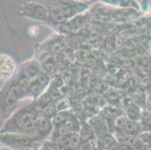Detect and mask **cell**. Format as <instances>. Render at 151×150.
<instances>
[{"instance_id":"obj_10","label":"cell","mask_w":151,"mask_h":150,"mask_svg":"<svg viewBox=\"0 0 151 150\" xmlns=\"http://www.w3.org/2000/svg\"><path fill=\"white\" fill-rule=\"evenodd\" d=\"M29 32L31 35H36L38 33V29L37 27H32L29 29Z\"/></svg>"},{"instance_id":"obj_4","label":"cell","mask_w":151,"mask_h":150,"mask_svg":"<svg viewBox=\"0 0 151 150\" xmlns=\"http://www.w3.org/2000/svg\"><path fill=\"white\" fill-rule=\"evenodd\" d=\"M14 71V64L9 56L0 55V79H5L11 76Z\"/></svg>"},{"instance_id":"obj_6","label":"cell","mask_w":151,"mask_h":150,"mask_svg":"<svg viewBox=\"0 0 151 150\" xmlns=\"http://www.w3.org/2000/svg\"><path fill=\"white\" fill-rule=\"evenodd\" d=\"M35 126H36L38 130L42 132L48 131L51 127L50 122L47 119H45V118H41V119L36 120Z\"/></svg>"},{"instance_id":"obj_5","label":"cell","mask_w":151,"mask_h":150,"mask_svg":"<svg viewBox=\"0 0 151 150\" xmlns=\"http://www.w3.org/2000/svg\"><path fill=\"white\" fill-rule=\"evenodd\" d=\"M59 145L66 149H72L76 147L79 143V137L75 134H63L58 140Z\"/></svg>"},{"instance_id":"obj_11","label":"cell","mask_w":151,"mask_h":150,"mask_svg":"<svg viewBox=\"0 0 151 150\" xmlns=\"http://www.w3.org/2000/svg\"><path fill=\"white\" fill-rule=\"evenodd\" d=\"M147 142L149 143V144L151 145V136L150 137H148V138L147 139Z\"/></svg>"},{"instance_id":"obj_3","label":"cell","mask_w":151,"mask_h":150,"mask_svg":"<svg viewBox=\"0 0 151 150\" xmlns=\"http://www.w3.org/2000/svg\"><path fill=\"white\" fill-rule=\"evenodd\" d=\"M37 117L35 114L30 111L23 113L17 120V126L22 130H30L35 126Z\"/></svg>"},{"instance_id":"obj_1","label":"cell","mask_w":151,"mask_h":150,"mask_svg":"<svg viewBox=\"0 0 151 150\" xmlns=\"http://www.w3.org/2000/svg\"><path fill=\"white\" fill-rule=\"evenodd\" d=\"M81 6V4L74 3L71 2V0H66L65 2L53 5L50 11V16L53 21L57 23L63 22L72 16Z\"/></svg>"},{"instance_id":"obj_9","label":"cell","mask_w":151,"mask_h":150,"mask_svg":"<svg viewBox=\"0 0 151 150\" xmlns=\"http://www.w3.org/2000/svg\"><path fill=\"white\" fill-rule=\"evenodd\" d=\"M144 124L146 126H151V115H145L144 116Z\"/></svg>"},{"instance_id":"obj_2","label":"cell","mask_w":151,"mask_h":150,"mask_svg":"<svg viewBox=\"0 0 151 150\" xmlns=\"http://www.w3.org/2000/svg\"><path fill=\"white\" fill-rule=\"evenodd\" d=\"M22 14L35 20H45L47 17L46 8L40 3L27 2L20 8Z\"/></svg>"},{"instance_id":"obj_8","label":"cell","mask_w":151,"mask_h":150,"mask_svg":"<svg viewBox=\"0 0 151 150\" xmlns=\"http://www.w3.org/2000/svg\"><path fill=\"white\" fill-rule=\"evenodd\" d=\"M41 2H46V3H50L52 5H54L56 4L60 3L62 2H65L66 0H40Z\"/></svg>"},{"instance_id":"obj_7","label":"cell","mask_w":151,"mask_h":150,"mask_svg":"<svg viewBox=\"0 0 151 150\" xmlns=\"http://www.w3.org/2000/svg\"><path fill=\"white\" fill-rule=\"evenodd\" d=\"M138 113H139V110H138V107H135V106H131V107L128 109V114L129 116H131V117H132V116L133 117H134V116H136L138 114Z\"/></svg>"}]
</instances>
